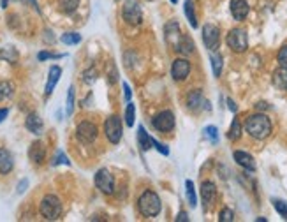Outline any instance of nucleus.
<instances>
[{
  "label": "nucleus",
  "instance_id": "obj_1",
  "mask_svg": "<svg viewBox=\"0 0 287 222\" xmlns=\"http://www.w3.org/2000/svg\"><path fill=\"white\" fill-rule=\"evenodd\" d=\"M245 131L250 134L254 139H266L271 134V122L266 115L255 113L245 120Z\"/></svg>",
  "mask_w": 287,
  "mask_h": 222
},
{
  "label": "nucleus",
  "instance_id": "obj_2",
  "mask_svg": "<svg viewBox=\"0 0 287 222\" xmlns=\"http://www.w3.org/2000/svg\"><path fill=\"white\" fill-rule=\"evenodd\" d=\"M138 208H139V212H141L143 217H146V219L157 217L162 210L161 198H159L157 192H154V190H145L138 199Z\"/></svg>",
  "mask_w": 287,
  "mask_h": 222
},
{
  "label": "nucleus",
  "instance_id": "obj_3",
  "mask_svg": "<svg viewBox=\"0 0 287 222\" xmlns=\"http://www.w3.org/2000/svg\"><path fill=\"white\" fill-rule=\"evenodd\" d=\"M39 212L46 221H57V219H60V215H62V201L57 198V196L48 194V196H44L42 201H41Z\"/></svg>",
  "mask_w": 287,
  "mask_h": 222
},
{
  "label": "nucleus",
  "instance_id": "obj_4",
  "mask_svg": "<svg viewBox=\"0 0 287 222\" xmlns=\"http://www.w3.org/2000/svg\"><path fill=\"white\" fill-rule=\"evenodd\" d=\"M227 46L235 53H243L248 48V37L243 29H233L227 34Z\"/></svg>",
  "mask_w": 287,
  "mask_h": 222
},
{
  "label": "nucleus",
  "instance_id": "obj_5",
  "mask_svg": "<svg viewBox=\"0 0 287 222\" xmlns=\"http://www.w3.org/2000/svg\"><path fill=\"white\" fill-rule=\"evenodd\" d=\"M104 134H106V137H108L109 141L113 143V145L120 143L122 134H123V127H122L120 117H117V115H111V117H109L108 120L104 122Z\"/></svg>",
  "mask_w": 287,
  "mask_h": 222
},
{
  "label": "nucleus",
  "instance_id": "obj_6",
  "mask_svg": "<svg viewBox=\"0 0 287 222\" xmlns=\"http://www.w3.org/2000/svg\"><path fill=\"white\" fill-rule=\"evenodd\" d=\"M95 185L102 194H113L115 192V177L108 170H99L95 173Z\"/></svg>",
  "mask_w": 287,
  "mask_h": 222
},
{
  "label": "nucleus",
  "instance_id": "obj_7",
  "mask_svg": "<svg viewBox=\"0 0 287 222\" xmlns=\"http://www.w3.org/2000/svg\"><path fill=\"white\" fill-rule=\"evenodd\" d=\"M122 16H123V20L129 25L136 27V25H139L143 21V11L138 2H127L123 5V9H122Z\"/></svg>",
  "mask_w": 287,
  "mask_h": 222
},
{
  "label": "nucleus",
  "instance_id": "obj_8",
  "mask_svg": "<svg viewBox=\"0 0 287 222\" xmlns=\"http://www.w3.org/2000/svg\"><path fill=\"white\" fill-rule=\"evenodd\" d=\"M203 43L210 51H215L220 43V30L211 23H206L203 27Z\"/></svg>",
  "mask_w": 287,
  "mask_h": 222
},
{
  "label": "nucleus",
  "instance_id": "obj_9",
  "mask_svg": "<svg viewBox=\"0 0 287 222\" xmlns=\"http://www.w3.org/2000/svg\"><path fill=\"white\" fill-rule=\"evenodd\" d=\"M152 124H154V127L159 133H169V131L174 129V115L171 111H167V109L161 111V113H157L154 117Z\"/></svg>",
  "mask_w": 287,
  "mask_h": 222
},
{
  "label": "nucleus",
  "instance_id": "obj_10",
  "mask_svg": "<svg viewBox=\"0 0 287 222\" xmlns=\"http://www.w3.org/2000/svg\"><path fill=\"white\" fill-rule=\"evenodd\" d=\"M97 127H95V124H92V122H81L80 126L76 127V136L80 141L83 143H93L95 139H97Z\"/></svg>",
  "mask_w": 287,
  "mask_h": 222
},
{
  "label": "nucleus",
  "instance_id": "obj_11",
  "mask_svg": "<svg viewBox=\"0 0 287 222\" xmlns=\"http://www.w3.org/2000/svg\"><path fill=\"white\" fill-rule=\"evenodd\" d=\"M190 74V62L187 58H176L171 67V76L174 81H183Z\"/></svg>",
  "mask_w": 287,
  "mask_h": 222
},
{
  "label": "nucleus",
  "instance_id": "obj_12",
  "mask_svg": "<svg viewBox=\"0 0 287 222\" xmlns=\"http://www.w3.org/2000/svg\"><path fill=\"white\" fill-rule=\"evenodd\" d=\"M164 34H166V41L174 48V46L178 44V41L182 39V36H180L178 21L171 20L169 23H166V27H164Z\"/></svg>",
  "mask_w": 287,
  "mask_h": 222
},
{
  "label": "nucleus",
  "instance_id": "obj_13",
  "mask_svg": "<svg viewBox=\"0 0 287 222\" xmlns=\"http://www.w3.org/2000/svg\"><path fill=\"white\" fill-rule=\"evenodd\" d=\"M60 76H62V69L58 67V65H51V69H49V73H48V81H46V89H44L46 97H49L53 93L58 80H60Z\"/></svg>",
  "mask_w": 287,
  "mask_h": 222
},
{
  "label": "nucleus",
  "instance_id": "obj_14",
  "mask_svg": "<svg viewBox=\"0 0 287 222\" xmlns=\"http://www.w3.org/2000/svg\"><path fill=\"white\" fill-rule=\"evenodd\" d=\"M201 198H203V203H205V210H206L208 206L215 201V198H217V187H215L213 182H203Z\"/></svg>",
  "mask_w": 287,
  "mask_h": 222
},
{
  "label": "nucleus",
  "instance_id": "obj_15",
  "mask_svg": "<svg viewBox=\"0 0 287 222\" xmlns=\"http://www.w3.org/2000/svg\"><path fill=\"white\" fill-rule=\"evenodd\" d=\"M231 14L238 21L245 20L248 14V4L247 0H231Z\"/></svg>",
  "mask_w": 287,
  "mask_h": 222
},
{
  "label": "nucleus",
  "instance_id": "obj_16",
  "mask_svg": "<svg viewBox=\"0 0 287 222\" xmlns=\"http://www.w3.org/2000/svg\"><path fill=\"white\" fill-rule=\"evenodd\" d=\"M25 127H27L32 134H36V136H41L42 131H44L42 118H41L37 113H30L29 117H27V120H25Z\"/></svg>",
  "mask_w": 287,
  "mask_h": 222
},
{
  "label": "nucleus",
  "instance_id": "obj_17",
  "mask_svg": "<svg viewBox=\"0 0 287 222\" xmlns=\"http://www.w3.org/2000/svg\"><path fill=\"white\" fill-rule=\"evenodd\" d=\"M29 157L32 162H36V164H41V162L44 161L46 157V146L42 141H34L32 145H30L29 148Z\"/></svg>",
  "mask_w": 287,
  "mask_h": 222
},
{
  "label": "nucleus",
  "instance_id": "obj_18",
  "mask_svg": "<svg viewBox=\"0 0 287 222\" xmlns=\"http://www.w3.org/2000/svg\"><path fill=\"white\" fill-rule=\"evenodd\" d=\"M187 104H189V108L192 111H199L201 108H205L206 101H205L201 90H192V92H189V95H187Z\"/></svg>",
  "mask_w": 287,
  "mask_h": 222
},
{
  "label": "nucleus",
  "instance_id": "obj_19",
  "mask_svg": "<svg viewBox=\"0 0 287 222\" xmlns=\"http://www.w3.org/2000/svg\"><path fill=\"white\" fill-rule=\"evenodd\" d=\"M233 157H235V161L238 162L242 168H245V170L248 171H254L255 170V161L254 157H252L250 154H247V152H242V150H236L235 154H233Z\"/></svg>",
  "mask_w": 287,
  "mask_h": 222
},
{
  "label": "nucleus",
  "instance_id": "obj_20",
  "mask_svg": "<svg viewBox=\"0 0 287 222\" xmlns=\"http://www.w3.org/2000/svg\"><path fill=\"white\" fill-rule=\"evenodd\" d=\"M14 168V161L9 150L0 148V175H9Z\"/></svg>",
  "mask_w": 287,
  "mask_h": 222
},
{
  "label": "nucleus",
  "instance_id": "obj_21",
  "mask_svg": "<svg viewBox=\"0 0 287 222\" xmlns=\"http://www.w3.org/2000/svg\"><path fill=\"white\" fill-rule=\"evenodd\" d=\"M273 85L279 90H287V67H280L273 73Z\"/></svg>",
  "mask_w": 287,
  "mask_h": 222
},
{
  "label": "nucleus",
  "instance_id": "obj_22",
  "mask_svg": "<svg viewBox=\"0 0 287 222\" xmlns=\"http://www.w3.org/2000/svg\"><path fill=\"white\" fill-rule=\"evenodd\" d=\"M174 49L178 53H182V55H190V53L194 51V43H192V39L187 36H183L182 39L178 41V44L174 46Z\"/></svg>",
  "mask_w": 287,
  "mask_h": 222
},
{
  "label": "nucleus",
  "instance_id": "obj_23",
  "mask_svg": "<svg viewBox=\"0 0 287 222\" xmlns=\"http://www.w3.org/2000/svg\"><path fill=\"white\" fill-rule=\"evenodd\" d=\"M138 143H139V146H141L143 152L152 148V137H150V134L146 133L143 126L138 127Z\"/></svg>",
  "mask_w": 287,
  "mask_h": 222
},
{
  "label": "nucleus",
  "instance_id": "obj_24",
  "mask_svg": "<svg viewBox=\"0 0 287 222\" xmlns=\"http://www.w3.org/2000/svg\"><path fill=\"white\" fill-rule=\"evenodd\" d=\"M183 9H185V16H187V20H189L190 27H192V29H198V18H196L194 2H192V0H185Z\"/></svg>",
  "mask_w": 287,
  "mask_h": 222
},
{
  "label": "nucleus",
  "instance_id": "obj_25",
  "mask_svg": "<svg viewBox=\"0 0 287 222\" xmlns=\"http://www.w3.org/2000/svg\"><path fill=\"white\" fill-rule=\"evenodd\" d=\"M80 5V0H58V9L65 14H71L74 12Z\"/></svg>",
  "mask_w": 287,
  "mask_h": 222
},
{
  "label": "nucleus",
  "instance_id": "obj_26",
  "mask_svg": "<svg viewBox=\"0 0 287 222\" xmlns=\"http://www.w3.org/2000/svg\"><path fill=\"white\" fill-rule=\"evenodd\" d=\"M0 58H2V60L11 62V64H16L18 62V51L12 48V46H7V48L0 49Z\"/></svg>",
  "mask_w": 287,
  "mask_h": 222
},
{
  "label": "nucleus",
  "instance_id": "obj_27",
  "mask_svg": "<svg viewBox=\"0 0 287 222\" xmlns=\"http://www.w3.org/2000/svg\"><path fill=\"white\" fill-rule=\"evenodd\" d=\"M210 60H211V67H213L215 78H218L220 73H222V55H220V53H211Z\"/></svg>",
  "mask_w": 287,
  "mask_h": 222
},
{
  "label": "nucleus",
  "instance_id": "obj_28",
  "mask_svg": "<svg viewBox=\"0 0 287 222\" xmlns=\"http://www.w3.org/2000/svg\"><path fill=\"white\" fill-rule=\"evenodd\" d=\"M240 136H242V124H240V120H233V124H231L229 127V133H227V137H229L231 141H236V139H240Z\"/></svg>",
  "mask_w": 287,
  "mask_h": 222
},
{
  "label": "nucleus",
  "instance_id": "obj_29",
  "mask_svg": "<svg viewBox=\"0 0 287 222\" xmlns=\"http://www.w3.org/2000/svg\"><path fill=\"white\" fill-rule=\"evenodd\" d=\"M185 190H187V201H189V205L194 208V206L198 205V198H196L194 183L190 182V180H187V182H185Z\"/></svg>",
  "mask_w": 287,
  "mask_h": 222
},
{
  "label": "nucleus",
  "instance_id": "obj_30",
  "mask_svg": "<svg viewBox=\"0 0 287 222\" xmlns=\"http://www.w3.org/2000/svg\"><path fill=\"white\" fill-rule=\"evenodd\" d=\"M60 41L64 43V44H80L81 43V34H78V32H67V34H64V36L60 37Z\"/></svg>",
  "mask_w": 287,
  "mask_h": 222
},
{
  "label": "nucleus",
  "instance_id": "obj_31",
  "mask_svg": "<svg viewBox=\"0 0 287 222\" xmlns=\"http://www.w3.org/2000/svg\"><path fill=\"white\" fill-rule=\"evenodd\" d=\"M134 118H136V106H134L132 102L129 101V104H127V109H125V124L129 127L134 126Z\"/></svg>",
  "mask_w": 287,
  "mask_h": 222
},
{
  "label": "nucleus",
  "instance_id": "obj_32",
  "mask_svg": "<svg viewBox=\"0 0 287 222\" xmlns=\"http://www.w3.org/2000/svg\"><path fill=\"white\" fill-rule=\"evenodd\" d=\"M12 92H14V87L9 81H4L0 83V99H5V97H11Z\"/></svg>",
  "mask_w": 287,
  "mask_h": 222
},
{
  "label": "nucleus",
  "instance_id": "obj_33",
  "mask_svg": "<svg viewBox=\"0 0 287 222\" xmlns=\"http://www.w3.org/2000/svg\"><path fill=\"white\" fill-rule=\"evenodd\" d=\"M271 203H273V208H275V210L287 221V201H282V199H273Z\"/></svg>",
  "mask_w": 287,
  "mask_h": 222
},
{
  "label": "nucleus",
  "instance_id": "obj_34",
  "mask_svg": "<svg viewBox=\"0 0 287 222\" xmlns=\"http://www.w3.org/2000/svg\"><path fill=\"white\" fill-rule=\"evenodd\" d=\"M205 136L210 139L211 143H217L218 141V131L215 126H208L206 129H205Z\"/></svg>",
  "mask_w": 287,
  "mask_h": 222
},
{
  "label": "nucleus",
  "instance_id": "obj_35",
  "mask_svg": "<svg viewBox=\"0 0 287 222\" xmlns=\"http://www.w3.org/2000/svg\"><path fill=\"white\" fill-rule=\"evenodd\" d=\"M218 221L220 222H233L235 221V212L231 210V208H224L218 215Z\"/></svg>",
  "mask_w": 287,
  "mask_h": 222
},
{
  "label": "nucleus",
  "instance_id": "obj_36",
  "mask_svg": "<svg viewBox=\"0 0 287 222\" xmlns=\"http://www.w3.org/2000/svg\"><path fill=\"white\" fill-rule=\"evenodd\" d=\"M74 111V87H69L67 92V115H73Z\"/></svg>",
  "mask_w": 287,
  "mask_h": 222
},
{
  "label": "nucleus",
  "instance_id": "obj_37",
  "mask_svg": "<svg viewBox=\"0 0 287 222\" xmlns=\"http://www.w3.org/2000/svg\"><path fill=\"white\" fill-rule=\"evenodd\" d=\"M51 164L53 166H58V164H67V166H69L71 161L67 159V155H65L64 152H57V155H55V159H53Z\"/></svg>",
  "mask_w": 287,
  "mask_h": 222
},
{
  "label": "nucleus",
  "instance_id": "obj_38",
  "mask_svg": "<svg viewBox=\"0 0 287 222\" xmlns=\"http://www.w3.org/2000/svg\"><path fill=\"white\" fill-rule=\"evenodd\" d=\"M62 57H65V55H62V53H48V51H41L39 55H37V58L39 60H48V58H62Z\"/></svg>",
  "mask_w": 287,
  "mask_h": 222
},
{
  "label": "nucleus",
  "instance_id": "obj_39",
  "mask_svg": "<svg viewBox=\"0 0 287 222\" xmlns=\"http://www.w3.org/2000/svg\"><path fill=\"white\" fill-rule=\"evenodd\" d=\"M279 64H280V67H287V44L286 46H282L280 48V51H279Z\"/></svg>",
  "mask_w": 287,
  "mask_h": 222
},
{
  "label": "nucleus",
  "instance_id": "obj_40",
  "mask_svg": "<svg viewBox=\"0 0 287 222\" xmlns=\"http://www.w3.org/2000/svg\"><path fill=\"white\" fill-rule=\"evenodd\" d=\"M95 78H97V71H95V69H90V71H86L85 73V76H83V81L90 85V83L95 81Z\"/></svg>",
  "mask_w": 287,
  "mask_h": 222
},
{
  "label": "nucleus",
  "instance_id": "obj_41",
  "mask_svg": "<svg viewBox=\"0 0 287 222\" xmlns=\"http://www.w3.org/2000/svg\"><path fill=\"white\" fill-rule=\"evenodd\" d=\"M152 145H155V148H157L159 152H161V154H164V155L169 154V148H167L166 145H162V143H159L157 139H154V137H152Z\"/></svg>",
  "mask_w": 287,
  "mask_h": 222
},
{
  "label": "nucleus",
  "instance_id": "obj_42",
  "mask_svg": "<svg viewBox=\"0 0 287 222\" xmlns=\"http://www.w3.org/2000/svg\"><path fill=\"white\" fill-rule=\"evenodd\" d=\"M27 187H29V180H27V178H23V180H21V182L18 183L16 192H18V194H23L25 190H27Z\"/></svg>",
  "mask_w": 287,
  "mask_h": 222
},
{
  "label": "nucleus",
  "instance_id": "obj_43",
  "mask_svg": "<svg viewBox=\"0 0 287 222\" xmlns=\"http://www.w3.org/2000/svg\"><path fill=\"white\" fill-rule=\"evenodd\" d=\"M109 69H111V73H109V83H115L117 81V69H115V64H109Z\"/></svg>",
  "mask_w": 287,
  "mask_h": 222
},
{
  "label": "nucleus",
  "instance_id": "obj_44",
  "mask_svg": "<svg viewBox=\"0 0 287 222\" xmlns=\"http://www.w3.org/2000/svg\"><path fill=\"white\" fill-rule=\"evenodd\" d=\"M176 221H180V222H189V215H187V212H180L178 217H176Z\"/></svg>",
  "mask_w": 287,
  "mask_h": 222
},
{
  "label": "nucleus",
  "instance_id": "obj_45",
  "mask_svg": "<svg viewBox=\"0 0 287 222\" xmlns=\"http://www.w3.org/2000/svg\"><path fill=\"white\" fill-rule=\"evenodd\" d=\"M123 90H125V101L129 102L130 101V95H132V92H130V87L127 85V83H123Z\"/></svg>",
  "mask_w": 287,
  "mask_h": 222
},
{
  "label": "nucleus",
  "instance_id": "obj_46",
  "mask_svg": "<svg viewBox=\"0 0 287 222\" xmlns=\"http://www.w3.org/2000/svg\"><path fill=\"white\" fill-rule=\"evenodd\" d=\"M21 2H23V4H29V5H32V7L36 9L37 12H39V7H37V2H36V0H21Z\"/></svg>",
  "mask_w": 287,
  "mask_h": 222
},
{
  "label": "nucleus",
  "instance_id": "obj_47",
  "mask_svg": "<svg viewBox=\"0 0 287 222\" xmlns=\"http://www.w3.org/2000/svg\"><path fill=\"white\" fill-rule=\"evenodd\" d=\"M7 113H9L7 108H2V109H0V122H4V118L7 117Z\"/></svg>",
  "mask_w": 287,
  "mask_h": 222
},
{
  "label": "nucleus",
  "instance_id": "obj_48",
  "mask_svg": "<svg viewBox=\"0 0 287 222\" xmlns=\"http://www.w3.org/2000/svg\"><path fill=\"white\" fill-rule=\"evenodd\" d=\"M227 104H229L231 111H236V109H238V108H236V104H235V101H233V99H227Z\"/></svg>",
  "mask_w": 287,
  "mask_h": 222
},
{
  "label": "nucleus",
  "instance_id": "obj_49",
  "mask_svg": "<svg viewBox=\"0 0 287 222\" xmlns=\"http://www.w3.org/2000/svg\"><path fill=\"white\" fill-rule=\"evenodd\" d=\"M268 108H270V106H268L266 102H259L257 104V109H268Z\"/></svg>",
  "mask_w": 287,
  "mask_h": 222
},
{
  "label": "nucleus",
  "instance_id": "obj_50",
  "mask_svg": "<svg viewBox=\"0 0 287 222\" xmlns=\"http://www.w3.org/2000/svg\"><path fill=\"white\" fill-rule=\"evenodd\" d=\"M9 2H11V0H0V4H2V7H7V5H9Z\"/></svg>",
  "mask_w": 287,
  "mask_h": 222
},
{
  "label": "nucleus",
  "instance_id": "obj_51",
  "mask_svg": "<svg viewBox=\"0 0 287 222\" xmlns=\"http://www.w3.org/2000/svg\"><path fill=\"white\" fill-rule=\"evenodd\" d=\"M171 2H173V4H176V2H178V0H171Z\"/></svg>",
  "mask_w": 287,
  "mask_h": 222
},
{
  "label": "nucleus",
  "instance_id": "obj_52",
  "mask_svg": "<svg viewBox=\"0 0 287 222\" xmlns=\"http://www.w3.org/2000/svg\"><path fill=\"white\" fill-rule=\"evenodd\" d=\"M0 101H2V99H0Z\"/></svg>",
  "mask_w": 287,
  "mask_h": 222
}]
</instances>
